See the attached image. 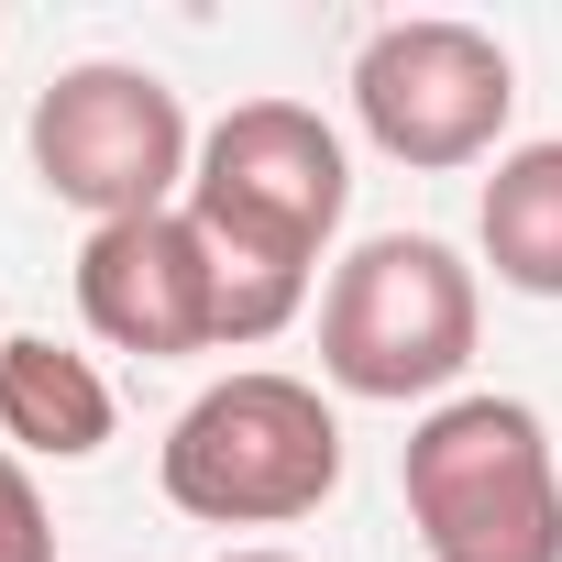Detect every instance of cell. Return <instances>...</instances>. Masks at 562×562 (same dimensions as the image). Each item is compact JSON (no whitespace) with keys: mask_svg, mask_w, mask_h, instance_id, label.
I'll return each mask as SVG.
<instances>
[{"mask_svg":"<svg viewBox=\"0 0 562 562\" xmlns=\"http://www.w3.org/2000/svg\"><path fill=\"white\" fill-rule=\"evenodd\" d=\"M177 210L199 221L210 276H221V353L276 342L310 310L321 243L353 210V155L310 100H243L199 133V166H188Z\"/></svg>","mask_w":562,"mask_h":562,"instance_id":"cell-1","label":"cell"},{"mask_svg":"<svg viewBox=\"0 0 562 562\" xmlns=\"http://www.w3.org/2000/svg\"><path fill=\"white\" fill-rule=\"evenodd\" d=\"M155 485L177 518L199 529H288L310 507H331L342 485V419L310 375L243 364L221 386H199L155 452Z\"/></svg>","mask_w":562,"mask_h":562,"instance_id":"cell-2","label":"cell"},{"mask_svg":"<svg viewBox=\"0 0 562 562\" xmlns=\"http://www.w3.org/2000/svg\"><path fill=\"white\" fill-rule=\"evenodd\" d=\"M397 485L430 562H562V463L529 397H441L408 430Z\"/></svg>","mask_w":562,"mask_h":562,"instance_id":"cell-3","label":"cell"},{"mask_svg":"<svg viewBox=\"0 0 562 562\" xmlns=\"http://www.w3.org/2000/svg\"><path fill=\"white\" fill-rule=\"evenodd\" d=\"M474 331H485L474 265L430 232L353 243L321 288V375L342 397H375V408H408V397L441 408L474 364Z\"/></svg>","mask_w":562,"mask_h":562,"instance_id":"cell-4","label":"cell"},{"mask_svg":"<svg viewBox=\"0 0 562 562\" xmlns=\"http://www.w3.org/2000/svg\"><path fill=\"white\" fill-rule=\"evenodd\" d=\"M518 111V67L485 23H452V12H408V23H375L364 56H353V122L375 155L419 166V177H452V166H485L496 133Z\"/></svg>","mask_w":562,"mask_h":562,"instance_id":"cell-5","label":"cell"},{"mask_svg":"<svg viewBox=\"0 0 562 562\" xmlns=\"http://www.w3.org/2000/svg\"><path fill=\"white\" fill-rule=\"evenodd\" d=\"M23 144H34V177H45L67 210H89V232H100V221L177 210V199H188V166H199V133H188L177 89H166L155 67H111V56H100V67H67V78L34 100Z\"/></svg>","mask_w":562,"mask_h":562,"instance_id":"cell-6","label":"cell"},{"mask_svg":"<svg viewBox=\"0 0 562 562\" xmlns=\"http://www.w3.org/2000/svg\"><path fill=\"white\" fill-rule=\"evenodd\" d=\"M78 321L111 353L144 364H188L221 353V276L188 210H144V221H100L78 243Z\"/></svg>","mask_w":562,"mask_h":562,"instance_id":"cell-7","label":"cell"},{"mask_svg":"<svg viewBox=\"0 0 562 562\" xmlns=\"http://www.w3.org/2000/svg\"><path fill=\"white\" fill-rule=\"evenodd\" d=\"M122 408H111V375L45 331H12L0 342V452H23V463H89L111 452Z\"/></svg>","mask_w":562,"mask_h":562,"instance_id":"cell-8","label":"cell"},{"mask_svg":"<svg viewBox=\"0 0 562 562\" xmlns=\"http://www.w3.org/2000/svg\"><path fill=\"white\" fill-rule=\"evenodd\" d=\"M474 232H485L496 288H518V299H562V133H551V144L496 155Z\"/></svg>","mask_w":562,"mask_h":562,"instance_id":"cell-9","label":"cell"},{"mask_svg":"<svg viewBox=\"0 0 562 562\" xmlns=\"http://www.w3.org/2000/svg\"><path fill=\"white\" fill-rule=\"evenodd\" d=\"M0 562H56V518L23 452H0Z\"/></svg>","mask_w":562,"mask_h":562,"instance_id":"cell-10","label":"cell"},{"mask_svg":"<svg viewBox=\"0 0 562 562\" xmlns=\"http://www.w3.org/2000/svg\"><path fill=\"white\" fill-rule=\"evenodd\" d=\"M221 562H299V551H276V540H265V551H221Z\"/></svg>","mask_w":562,"mask_h":562,"instance_id":"cell-11","label":"cell"}]
</instances>
